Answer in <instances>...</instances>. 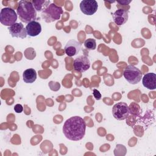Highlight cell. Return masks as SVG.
<instances>
[{"label": "cell", "instance_id": "11", "mask_svg": "<svg viewBox=\"0 0 156 156\" xmlns=\"http://www.w3.org/2000/svg\"><path fill=\"white\" fill-rule=\"evenodd\" d=\"M113 18L114 22L118 26H122L128 20V12L124 9H118L113 14Z\"/></svg>", "mask_w": 156, "mask_h": 156}, {"label": "cell", "instance_id": "9", "mask_svg": "<svg viewBox=\"0 0 156 156\" xmlns=\"http://www.w3.org/2000/svg\"><path fill=\"white\" fill-rule=\"evenodd\" d=\"M8 29L10 34L13 38H20L23 39L27 35L26 29L21 23H16L9 27Z\"/></svg>", "mask_w": 156, "mask_h": 156}, {"label": "cell", "instance_id": "15", "mask_svg": "<svg viewBox=\"0 0 156 156\" xmlns=\"http://www.w3.org/2000/svg\"><path fill=\"white\" fill-rule=\"evenodd\" d=\"M31 2L37 12H43L50 5V1L46 0H33Z\"/></svg>", "mask_w": 156, "mask_h": 156}, {"label": "cell", "instance_id": "8", "mask_svg": "<svg viewBox=\"0 0 156 156\" xmlns=\"http://www.w3.org/2000/svg\"><path fill=\"white\" fill-rule=\"evenodd\" d=\"M74 68L76 71L83 73L87 71L90 67L89 58L85 55H80L75 58L73 63Z\"/></svg>", "mask_w": 156, "mask_h": 156}, {"label": "cell", "instance_id": "17", "mask_svg": "<svg viewBox=\"0 0 156 156\" xmlns=\"http://www.w3.org/2000/svg\"><path fill=\"white\" fill-rule=\"evenodd\" d=\"M93 94L94 96V98L96 99V100H100L101 99L102 95L100 93V92L96 90V89H93Z\"/></svg>", "mask_w": 156, "mask_h": 156}, {"label": "cell", "instance_id": "12", "mask_svg": "<svg viewBox=\"0 0 156 156\" xmlns=\"http://www.w3.org/2000/svg\"><path fill=\"white\" fill-rule=\"evenodd\" d=\"M142 83L144 87L149 90H155L156 88V74L154 73L146 74L142 79Z\"/></svg>", "mask_w": 156, "mask_h": 156}, {"label": "cell", "instance_id": "16", "mask_svg": "<svg viewBox=\"0 0 156 156\" xmlns=\"http://www.w3.org/2000/svg\"><path fill=\"white\" fill-rule=\"evenodd\" d=\"M84 46L87 50H94L96 48V40L93 38L87 39L84 42Z\"/></svg>", "mask_w": 156, "mask_h": 156}, {"label": "cell", "instance_id": "4", "mask_svg": "<svg viewBox=\"0 0 156 156\" xmlns=\"http://www.w3.org/2000/svg\"><path fill=\"white\" fill-rule=\"evenodd\" d=\"M125 79L130 84L138 83L142 78L141 71L133 65H128L123 73Z\"/></svg>", "mask_w": 156, "mask_h": 156}, {"label": "cell", "instance_id": "1", "mask_svg": "<svg viewBox=\"0 0 156 156\" xmlns=\"http://www.w3.org/2000/svg\"><path fill=\"white\" fill-rule=\"evenodd\" d=\"M86 123L84 119L74 116L68 118L64 123L62 130L65 137L71 141L82 140L85 135Z\"/></svg>", "mask_w": 156, "mask_h": 156}, {"label": "cell", "instance_id": "19", "mask_svg": "<svg viewBox=\"0 0 156 156\" xmlns=\"http://www.w3.org/2000/svg\"><path fill=\"white\" fill-rule=\"evenodd\" d=\"M131 0H121V1H117V2L120 4V5H128L129 3L131 2Z\"/></svg>", "mask_w": 156, "mask_h": 156}, {"label": "cell", "instance_id": "7", "mask_svg": "<svg viewBox=\"0 0 156 156\" xmlns=\"http://www.w3.org/2000/svg\"><path fill=\"white\" fill-rule=\"evenodd\" d=\"M81 12L86 15L91 16L94 14L98 8V4L95 0H83L80 3Z\"/></svg>", "mask_w": 156, "mask_h": 156}, {"label": "cell", "instance_id": "18", "mask_svg": "<svg viewBox=\"0 0 156 156\" xmlns=\"http://www.w3.org/2000/svg\"><path fill=\"white\" fill-rule=\"evenodd\" d=\"M14 110L16 113H21L23 111V107L20 104H16L14 107Z\"/></svg>", "mask_w": 156, "mask_h": 156}, {"label": "cell", "instance_id": "6", "mask_svg": "<svg viewBox=\"0 0 156 156\" xmlns=\"http://www.w3.org/2000/svg\"><path fill=\"white\" fill-rule=\"evenodd\" d=\"M130 110L127 104L123 102H119L115 104L112 108L113 117L117 120H124L129 115Z\"/></svg>", "mask_w": 156, "mask_h": 156}, {"label": "cell", "instance_id": "10", "mask_svg": "<svg viewBox=\"0 0 156 156\" xmlns=\"http://www.w3.org/2000/svg\"><path fill=\"white\" fill-rule=\"evenodd\" d=\"M81 46L82 44L79 41L75 40H70L66 43L64 48L65 52L68 56L73 57L80 52Z\"/></svg>", "mask_w": 156, "mask_h": 156}, {"label": "cell", "instance_id": "14", "mask_svg": "<svg viewBox=\"0 0 156 156\" xmlns=\"http://www.w3.org/2000/svg\"><path fill=\"white\" fill-rule=\"evenodd\" d=\"M23 80L26 83H32L37 79V72L33 68L26 69L23 74Z\"/></svg>", "mask_w": 156, "mask_h": 156}, {"label": "cell", "instance_id": "2", "mask_svg": "<svg viewBox=\"0 0 156 156\" xmlns=\"http://www.w3.org/2000/svg\"><path fill=\"white\" fill-rule=\"evenodd\" d=\"M16 13L20 20L24 23L28 24L35 21L37 18V11L30 1H20L16 9Z\"/></svg>", "mask_w": 156, "mask_h": 156}, {"label": "cell", "instance_id": "5", "mask_svg": "<svg viewBox=\"0 0 156 156\" xmlns=\"http://www.w3.org/2000/svg\"><path fill=\"white\" fill-rule=\"evenodd\" d=\"M17 20V13L15 10L10 7H5L1 10L0 22L2 24L6 26H11Z\"/></svg>", "mask_w": 156, "mask_h": 156}, {"label": "cell", "instance_id": "3", "mask_svg": "<svg viewBox=\"0 0 156 156\" xmlns=\"http://www.w3.org/2000/svg\"><path fill=\"white\" fill-rule=\"evenodd\" d=\"M63 11L61 7L55 4H51L45 10L41 13V17L46 23H51L58 20Z\"/></svg>", "mask_w": 156, "mask_h": 156}, {"label": "cell", "instance_id": "13", "mask_svg": "<svg viewBox=\"0 0 156 156\" xmlns=\"http://www.w3.org/2000/svg\"><path fill=\"white\" fill-rule=\"evenodd\" d=\"M26 29L27 35L31 37H34L38 35L41 33V26L38 22L33 21L29 23L26 25Z\"/></svg>", "mask_w": 156, "mask_h": 156}]
</instances>
